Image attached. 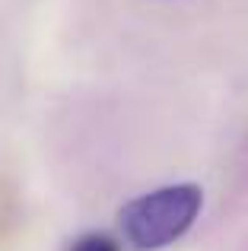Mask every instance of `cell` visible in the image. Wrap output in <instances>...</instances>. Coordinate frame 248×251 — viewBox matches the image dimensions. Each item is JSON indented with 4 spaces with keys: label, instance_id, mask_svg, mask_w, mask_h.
Here are the masks:
<instances>
[{
    "label": "cell",
    "instance_id": "obj_2",
    "mask_svg": "<svg viewBox=\"0 0 248 251\" xmlns=\"http://www.w3.org/2000/svg\"><path fill=\"white\" fill-rule=\"evenodd\" d=\"M204 210V188L198 181H172L134 194L115 210L121 239L137 251L169 248L198 223Z\"/></svg>",
    "mask_w": 248,
    "mask_h": 251
},
{
    "label": "cell",
    "instance_id": "obj_3",
    "mask_svg": "<svg viewBox=\"0 0 248 251\" xmlns=\"http://www.w3.org/2000/svg\"><path fill=\"white\" fill-rule=\"evenodd\" d=\"M67 251H121V242L115 235L102 232V229H93V232H83L74 239V245Z\"/></svg>",
    "mask_w": 248,
    "mask_h": 251
},
{
    "label": "cell",
    "instance_id": "obj_1",
    "mask_svg": "<svg viewBox=\"0 0 248 251\" xmlns=\"http://www.w3.org/2000/svg\"><path fill=\"white\" fill-rule=\"evenodd\" d=\"M105 61L156 76H198L248 45V0H74Z\"/></svg>",
    "mask_w": 248,
    "mask_h": 251
}]
</instances>
